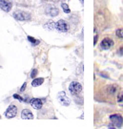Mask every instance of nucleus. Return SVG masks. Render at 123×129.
<instances>
[{
	"label": "nucleus",
	"mask_w": 123,
	"mask_h": 129,
	"mask_svg": "<svg viewBox=\"0 0 123 129\" xmlns=\"http://www.w3.org/2000/svg\"><path fill=\"white\" fill-rule=\"evenodd\" d=\"M13 17L16 19L17 21H30L32 19V14L29 12H25V11H15L13 14Z\"/></svg>",
	"instance_id": "obj_1"
},
{
	"label": "nucleus",
	"mask_w": 123,
	"mask_h": 129,
	"mask_svg": "<svg viewBox=\"0 0 123 129\" xmlns=\"http://www.w3.org/2000/svg\"><path fill=\"white\" fill-rule=\"evenodd\" d=\"M69 91L73 96H77L82 92V85L77 81H72L69 85Z\"/></svg>",
	"instance_id": "obj_2"
},
{
	"label": "nucleus",
	"mask_w": 123,
	"mask_h": 129,
	"mask_svg": "<svg viewBox=\"0 0 123 129\" xmlns=\"http://www.w3.org/2000/svg\"><path fill=\"white\" fill-rule=\"evenodd\" d=\"M111 123L114 125L115 128H120L123 125V118L119 114H113L110 116Z\"/></svg>",
	"instance_id": "obj_3"
},
{
	"label": "nucleus",
	"mask_w": 123,
	"mask_h": 129,
	"mask_svg": "<svg viewBox=\"0 0 123 129\" xmlns=\"http://www.w3.org/2000/svg\"><path fill=\"white\" fill-rule=\"evenodd\" d=\"M114 40L112 39V38H110V37H105L103 38L100 42V49L101 50H110L112 47L114 46Z\"/></svg>",
	"instance_id": "obj_4"
},
{
	"label": "nucleus",
	"mask_w": 123,
	"mask_h": 129,
	"mask_svg": "<svg viewBox=\"0 0 123 129\" xmlns=\"http://www.w3.org/2000/svg\"><path fill=\"white\" fill-rule=\"evenodd\" d=\"M17 115V107L14 104H11L5 111V117L7 119H13Z\"/></svg>",
	"instance_id": "obj_5"
},
{
	"label": "nucleus",
	"mask_w": 123,
	"mask_h": 129,
	"mask_svg": "<svg viewBox=\"0 0 123 129\" xmlns=\"http://www.w3.org/2000/svg\"><path fill=\"white\" fill-rule=\"evenodd\" d=\"M55 29L61 33H67L69 31V24L67 21L63 19H60L57 22H55Z\"/></svg>",
	"instance_id": "obj_6"
},
{
	"label": "nucleus",
	"mask_w": 123,
	"mask_h": 129,
	"mask_svg": "<svg viewBox=\"0 0 123 129\" xmlns=\"http://www.w3.org/2000/svg\"><path fill=\"white\" fill-rule=\"evenodd\" d=\"M57 99H58L59 102L63 106H69L70 105V103H71L70 99L67 97L66 93L64 92V91H61V92H59L58 94H57Z\"/></svg>",
	"instance_id": "obj_7"
},
{
	"label": "nucleus",
	"mask_w": 123,
	"mask_h": 129,
	"mask_svg": "<svg viewBox=\"0 0 123 129\" xmlns=\"http://www.w3.org/2000/svg\"><path fill=\"white\" fill-rule=\"evenodd\" d=\"M13 7V0H0V9L9 13Z\"/></svg>",
	"instance_id": "obj_8"
},
{
	"label": "nucleus",
	"mask_w": 123,
	"mask_h": 129,
	"mask_svg": "<svg viewBox=\"0 0 123 129\" xmlns=\"http://www.w3.org/2000/svg\"><path fill=\"white\" fill-rule=\"evenodd\" d=\"M45 100H42V99H37V98H33V99H31V105H32V108L36 109V110H39L42 108L43 106V102H44Z\"/></svg>",
	"instance_id": "obj_9"
},
{
	"label": "nucleus",
	"mask_w": 123,
	"mask_h": 129,
	"mask_svg": "<svg viewBox=\"0 0 123 129\" xmlns=\"http://www.w3.org/2000/svg\"><path fill=\"white\" fill-rule=\"evenodd\" d=\"M45 13L47 15L52 16V17H55V16H57L59 14V11H58L57 8H55V7H50V8H47L46 9Z\"/></svg>",
	"instance_id": "obj_10"
},
{
	"label": "nucleus",
	"mask_w": 123,
	"mask_h": 129,
	"mask_svg": "<svg viewBox=\"0 0 123 129\" xmlns=\"http://www.w3.org/2000/svg\"><path fill=\"white\" fill-rule=\"evenodd\" d=\"M21 118L23 120H32L33 114L32 113V111L29 109H23L21 112Z\"/></svg>",
	"instance_id": "obj_11"
},
{
	"label": "nucleus",
	"mask_w": 123,
	"mask_h": 129,
	"mask_svg": "<svg viewBox=\"0 0 123 129\" xmlns=\"http://www.w3.org/2000/svg\"><path fill=\"white\" fill-rule=\"evenodd\" d=\"M43 82H44L43 78H34L32 81V87H37V86H40Z\"/></svg>",
	"instance_id": "obj_12"
},
{
	"label": "nucleus",
	"mask_w": 123,
	"mask_h": 129,
	"mask_svg": "<svg viewBox=\"0 0 123 129\" xmlns=\"http://www.w3.org/2000/svg\"><path fill=\"white\" fill-rule=\"evenodd\" d=\"M107 92L109 93L110 95H114L115 93L117 92V86L116 85H109L107 88Z\"/></svg>",
	"instance_id": "obj_13"
},
{
	"label": "nucleus",
	"mask_w": 123,
	"mask_h": 129,
	"mask_svg": "<svg viewBox=\"0 0 123 129\" xmlns=\"http://www.w3.org/2000/svg\"><path fill=\"white\" fill-rule=\"evenodd\" d=\"M27 38H28V41L30 42L32 46H36V45H38V44L40 43V41H39L38 39H35L34 37H31V36H28Z\"/></svg>",
	"instance_id": "obj_14"
},
{
	"label": "nucleus",
	"mask_w": 123,
	"mask_h": 129,
	"mask_svg": "<svg viewBox=\"0 0 123 129\" xmlns=\"http://www.w3.org/2000/svg\"><path fill=\"white\" fill-rule=\"evenodd\" d=\"M116 102L119 106L123 107V92H119L117 97H116Z\"/></svg>",
	"instance_id": "obj_15"
},
{
	"label": "nucleus",
	"mask_w": 123,
	"mask_h": 129,
	"mask_svg": "<svg viewBox=\"0 0 123 129\" xmlns=\"http://www.w3.org/2000/svg\"><path fill=\"white\" fill-rule=\"evenodd\" d=\"M44 28H45V29H48V30L55 29V22H53V21H49L48 23L44 25Z\"/></svg>",
	"instance_id": "obj_16"
},
{
	"label": "nucleus",
	"mask_w": 123,
	"mask_h": 129,
	"mask_svg": "<svg viewBox=\"0 0 123 129\" xmlns=\"http://www.w3.org/2000/svg\"><path fill=\"white\" fill-rule=\"evenodd\" d=\"M61 7H62V10H63V12L65 14H70V13H71V10H70V7H69L68 4L62 3V4H61Z\"/></svg>",
	"instance_id": "obj_17"
},
{
	"label": "nucleus",
	"mask_w": 123,
	"mask_h": 129,
	"mask_svg": "<svg viewBox=\"0 0 123 129\" xmlns=\"http://www.w3.org/2000/svg\"><path fill=\"white\" fill-rule=\"evenodd\" d=\"M115 35L116 37L120 38V39H123V28H119L115 31Z\"/></svg>",
	"instance_id": "obj_18"
},
{
	"label": "nucleus",
	"mask_w": 123,
	"mask_h": 129,
	"mask_svg": "<svg viewBox=\"0 0 123 129\" xmlns=\"http://www.w3.org/2000/svg\"><path fill=\"white\" fill-rule=\"evenodd\" d=\"M37 74H38L37 69H32V71H31V75H30V77H31L32 78H36Z\"/></svg>",
	"instance_id": "obj_19"
},
{
	"label": "nucleus",
	"mask_w": 123,
	"mask_h": 129,
	"mask_svg": "<svg viewBox=\"0 0 123 129\" xmlns=\"http://www.w3.org/2000/svg\"><path fill=\"white\" fill-rule=\"evenodd\" d=\"M13 97L14 98V99H15V100H17V101H19V102H24V99H23L22 97H20V96H19V95H17V94H14V96H13Z\"/></svg>",
	"instance_id": "obj_20"
},
{
	"label": "nucleus",
	"mask_w": 123,
	"mask_h": 129,
	"mask_svg": "<svg viewBox=\"0 0 123 129\" xmlns=\"http://www.w3.org/2000/svg\"><path fill=\"white\" fill-rule=\"evenodd\" d=\"M95 33H96V35H95V37H94V45L96 46V43H97V39H98V36H97V34H96V31H95Z\"/></svg>",
	"instance_id": "obj_21"
},
{
	"label": "nucleus",
	"mask_w": 123,
	"mask_h": 129,
	"mask_svg": "<svg viewBox=\"0 0 123 129\" xmlns=\"http://www.w3.org/2000/svg\"><path fill=\"white\" fill-rule=\"evenodd\" d=\"M26 86H27V83L24 82V83H23V85L21 86V88H20V90H19V91H20L21 93L24 92V91H25V89H26Z\"/></svg>",
	"instance_id": "obj_22"
},
{
	"label": "nucleus",
	"mask_w": 123,
	"mask_h": 129,
	"mask_svg": "<svg viewBox=\"0 0 123 129\" xmlns=\"http://www.w3.org/2000/svg\"><path fill=\"white\" fill-rule=\"evenodd\" d=\"M117 53H118V55H123V46H121L120 48H119L118 51H117Z\"/></svg>",
	"instance_id": "obj_23"
},
{
	"label": "nucleus",
	"mask_w": 123,
	"mask_h": 129,
	"mask_svg": "<svg viewBox=\"0 0 123 129\" xmlns=\"http://www.w3.org/2000/svg\"><path fill=\"white\" fill-rule=\"evenodd\" d=\"M0 119H1V116H0Z\"/></svg>",
	"instance_id": "obj_24"
}]
</instances>
